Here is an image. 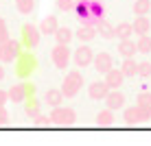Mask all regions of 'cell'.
Returning <instances> with one entry per match:
<instances>
[{
  "mask_svg": "<svg viewBox=\"0 0 151 146\" xmlns=\"http://www.w3.org/2000/svg\"><path fill=\"white\" fill-rule=\"evenodd\" d=\"M50 122L55 124V127H72V124L77 122V113L75 109L70 107H53V111H50Z\"/></svg>",
  "mask_w": 151,
  "mask_h": 146,
  "instance_id": "cell-1",
  "label": "cell"
},
{
  "mask_svg": "<svg viewBox=\"0 0 151 146\" xmlns=\"http://www.w3.org/2000/svg\"><path fill=\"white\" fill-rule=\"evenodd\" d=\"M81 85H83L81 72H79V70H72V72H68V74H66V79L61 81V92H64L66 98H75L77 94H79Z\"/></svg>",
  "mask_w": 151,
  "mask_h": 146,
  "instance_id": "cell-2",
  "label": "cell"
},
{
  "mask_svg": "<svg viewBox=\"0 0 151 146\" xmlns=\"http://www.w3.org/2000/svg\"><path fill=\"white\" fill-rule=\"evenodd\" d=\"M22 55V44L18 39H7L0 44V63H13Z\"/></svg>",
  "mask_w": 151,
  "mask_h": 146,
  "instance_id": "cell-3",
  "label": "cell"
},
{
  "mask_svg": "<svg viewBox=\"0 0 151 146\" xmlns=\"http://www.w3.org/2000/svg\"><path fill=\"white\" fill-rule=\"evenodd\" d=\"M29 96H33V85L29 83H15L9 90V103H24Z\"/></svg>",
  "mask_w": 151,
  "mask_h": 146,
  "instance_id": "cell-4",
  "label": "cell"
},
{
  "mask_svg": "<svg viewBox=\"0 0 151 146\" xmlns=\"http://www.w3.org/2000/svg\"><path fill=\"white\" fill-rule=\"evenodd\" d=\"M40 37H42L40 26H33V24H24L22 26V41H24L27 48H37L40 46Z\"/></svg>",
  "mask_w": 151,
  "mask_h": 146,
  "instance_id": "cell-5",
  "label": "cell"
},
{
  "mask_svg": "<svg viewBox=\"0 0 151 146\" xmlns=\"http://www.w3.org/2000/svg\"><path fill=\"white\" fill-rule=\"evenodd\" d=\"M50 57H53V63H55V68L64 70V68L68 66V61H70V50H68V44H57L55 48H53V53H50Z\"/></svg>",
  "mask_w": 151,
  "mask_h": 146,
  "instance_id": "cell-6",
  "label": "cell"
},
{
  "mask_svg": "<svg viewBox=\"0 0 151 146\" xmlns=\"http://www.w3.org/2000/svg\"><path fill=\"white\" fill-rule=\"evenodd\" d=\"M35 66H37V59L31 53H22L18 57V76H29L35 70Z\"/></svg>",
  "mask_w": 151,
  "mask_h": 146,
  "instance_id": "cell-7",
  "label": "cell"
},
{
  "mask_svg": "<svg viewBox=\"0 0 151 146\" xmlns=\"http://www.w3.org/2000/svg\"><path fill=\"white\" fill-rule=\"evenodd\" d=\"M112 87L107 85L105 81H96V83H90V87H88V94H90L92 100H105L107 94H110Z\"/></svg>",
  "mask_w": 151,
  "mask_h": 146,
  "instance_id": "cell-8",
  "label": "cell"
},
{
  "mask_svg": "<svg viewBox=\"0 0 151 146\" xmlns=\"http://www.w3.org/2000/svg\"><path fill=\"white\" fill-rule=\"evenodd\" d=\"M112 66H114V59H112L110 53H99V55H94V68H96V72L107 74V72L112 70Z\"/></svg>",
  "mask_w": 151,
  "mask_h": 146,
  "instance_id": "cell-9",
  "label": "cell"
},
{
  "mask_svg": "<svg viewBox=\"0 0 151 146\" xmlns=\"http://www.w3.org/2000/svg\"><path fill=\"white\" fill-rule=\"evenodd\" d=\"M75 63L79 66V68H86V66L94 63V53H92V48H88V46L77 48V53H75Z\"/></svg>",
  "mask_w": 151,
  "mask_h": 146,
  "instance_id": "cell-10",
  "label": "cell"
},
{
  "mask_svg": "<svg viewBox=\"0 0 151 146\" xmlns=\"http://www.w3.org/2000/svg\"><path fill=\"white\" fill-rule=\"evenodd\" d=\"M123 81H125V74H123V70H116V68H112V70L105 74V83L112 87V90H118V87L123 85Z\"/></svg>",
  "mask_w": 151,
  "mask_h": 146,
  "instance_id": "cell-11",
  "label": "cell"
},
{
  "mask_svg": "<svg viewBox=\"0 0 151 146\" xmlns=\"http://www.w3.org/2000/svg\"><path fill=\"white\" fill-rule=\"evenodd\" d=\"M105 103H107V107H110L112 111H114V109H123V107H125V96H123L118 90H110Z\"/></svg>",
  "mask_w": 151,
  "mask_h": 146,
  "instance_id": "cell-12",
  "label": "cell"
},
{
  "mask_svg": "<svg viewBox=\"0 0 151 146\" xmlns=\"http://www.w3.org/2000/svg\"><path fill=\"white\" fill-rule=\"evenodd\" d=\"M64 92L61 90H46V94H44V103L46 105H50V107H59L61 103H64Z\"/></svg>",
  "mask_w": 151,
  "mask_h": 146,
  "instance_id": "cell-13",
  "label": "cell"
},
{
  "mask_svg": "<svg viewBox=\"0 0 151 146\" xmlns=\"http://www.w3.org/2000/svg\"><path fill=\"white\" fill-rule=\"evenodd\" d=\"M57 28H59V22H57L55 15H48V18H44V20L40 22V31H42L44 35H55Z\"/></svg>",
  "mask_w": 151,
  "mask_h": 146,
  "instance_id": "cell-14",
  "label": "cell"
},
{
  "mask_svg": "<svg viewBox=\"0 0 151 146\" xmlns=\"http://www.w3.org/2000/svg\"><path fill=\"white\" fill-rule=\"evenodd\" d=\"M123 118H125V122L129 124V127H134V124H140V122H145L142 116H140V107H127L125 109V113H123Z\"/></svg>",
  "mask_w": 151,
  "mask_h": 146,
  "instance_id": "cell-15",
  "label": "cell"
},
{
  "mask_svg": "<svg viewBox=\"0 0 151 146\" xmlns=\"http://www.w3.org/2000/svg\"><path fill=\"white\" fill-rule=\"evenodd\" d=\"M75 35H77L81 41H90V39H94L96 35H99V28H96V26H88V24H81V26L77 28Z\"/></svg>",
  "mask_w": 151,
  "mask_h": 146,
  "instance_id": "cell-16",
  "label": "cell"
},
{
  "mask_svg": "<svg viewBox=\"0 0 151 146\" xmlns=\"http://www.w3.org/2000/svg\"><path fill=\"white\" fill-rule=\"evenodd\" d=\"M136 50H138V44L132 39H121V44H118V53L123 57H134Z\"/></svg>",
  "mask_w": 151,
  "mask_h": 146,
  "instance_id": "cell-17",
  "label": "cell"
},
{
  "mask_svg": "<svg viewBox=\"0 0 151 146\" xmlns=\"http://www.w3.org/2000/svg\"><path fill=\"white\" fill-rule=\"evenodd\" d=\"M96 124H99V127H103V129H107V127H112V124H114V113H112L110 107H107L105 111H99Z\"/></svg>",
  "mask_w": 151,
  "mask_h": 146,
  "instance_id": "cell-18",
  "label": "cell"
},
{
  "mask_svg": "<svg viewBox=\"0 0 151 146\" xmlns=\"http://www.w3.org/2000/svg\"><path fill=\"white\" fill-rule=\"evenodd\" d=\"M149 28H151L149 18H147V15H138L136 22H134V33H138V35H147V31H149Z\"/></svg>",
  "mask_w": 151,
  "mask_h": 146,
  "instance_id": "cell-19",
  "label": "cell"
},
{
  "mask_svg": "<svg viewBox=\"0 0 151 146\" xmlns=\"http://www.w3.org/2000/svg\"><path fill=\"white\" fill-rule=\"evenodd\" d=\"M99 33H101V37L103 39H112V37H116V26H112L107 20H101V24H99Z\"/></svg>",
  "mask_w": 151,
  "mask_h": 146,
  "instance_id": "cell-20",
  "label": "cell"
},
{
  "mask_svg": "<svg viewBox=\"0 0 151 146\" xmlns=\"http://www.w3.org/2000/svg\"><path fill=\"white\" fill-rule=\"evenodd\" d=\"M24 103H27V105H24V111H27V116H29V118H35V116L40 113L42 103L37 100V98H33V96H31V98H27Z\"/></svg>",
  "mask_w": 151,
  "mask_h": 146,
  "instance_id": "cell-21",
  "label": "cell"
},
{
  "mask_svg": "<svg viewBox=\"0 0 151 146\" xmlns=\"http://www.w3.org/2000/svg\"><path fill=\"white\" fill-rule=\"evenodd\" d=\"M121 70H123V74H125V76H136V74H138V63L132 59V57H125Z\"/></svg>",
  "mask_w": 151,
  "mask_h": 146,
  "instance_id": "cell-22",
  "label": "cell"
},
{
  "mask_svg": "<svg viewBox=\"0 0 151 146\" xmlns=\"http://www.w3.org/2000/svg\"><path fill=\"white\" fill-rule=\"evenodd\" d=\"M132 33H134V24H129V22H121L116 26V37L118 39H129Z\"/></svg>",
  "mask_w": 151,
  "mask_h": 146,
  "instance_id": "cell-23",
  "label": "cell"
},
{
  "mask_svg": "<svg viewBox=\"0 0 151 146\" xmlns=\"http://www.w3.org/2000/svg\"><path fill=\"white\" fill-rule=\"evenodd\" d=\"M72 31L68 28V26H59L57 28V33H55V39H57V44H68V41L72 39Z\"/></svg>",
  "mask_w": 151,
  "mask_h": 146,
  "instance_id": "cell-24",
  "label": "cell"
},
{
  "mask_svg": "<svg viewBox=\"0 0 151 146\" xmlns=\"http://www.w3.org/2000/svg\"><path fill=\"white\" fill-rule=\"evenodd\" d=\"M90 11H92V18H94V20H103L105 7H103L101 0H90Z\"/></svg>",
  "mask_w": 151,
  "mask_h": 146,
  "instance_id": "cell-25",
  "label": "cell"
},
{
  "mask_svg": "<svg viewBox=\"0 0 151 146\" xmlns=\"http://www.w3.org/2000/svg\"><path fill=\"white\" fill-rule=\"evenodd\" d=\"M15 7H18V11L22 15H29L35 9V0H15Z\"/></svg>",
  "mask_w": 151,
  "mask_h": 146,
  "instance_id": "cell-26",
  "label": "cell"
},
{
  "mask_svg": "<svg viewBox=\"0 0 151 146\" xmlns=\"http://www.w3.org/2000/svg\"><path fill=\"white\" fill-rule=\"evenodd\" d=\"M149 11H151V0H136V4H134V13L147 15Z\"/></svg>",
  "mask_w": 151,
  "mask_h": 146,
  "instance_id": "cell-27",
  "label": "cell"
},
{
  "mask_svg": "<svg viewBox=\"0 0 151 146\" xmlns=\"http://www.w3.org/2000/svg\"><path fill=\"white\" fill-rule=\"evenodd\" d=\"M75 7H77V0H57V9H59L61 13L75 11Z\"/></svg>",
  "mask_w": 151,
  "mask_h": 146,
  "instance_id": "cell-28",
  "label": "cell"
},
{
  "mask_svg": "<svg viewBox=\"0 0 151 146\" xmlns=\"http://www.w3.org/2000/svg\"><path fill=\"white\" fill-rule=\"evenodd\" d=\"M138 50L140 53H151V37L149 35H140V39H138Z\"/></svg>",
  "mask_w": 151,
  "mask_h": 146,
  "instance_id": "cell-29",
  "label": "cell"
},
{
  "mask_svg": "<svg viewBox=\"0 0 151 146\" xmlns=\"http://www.w3.org/2000/svg\"><path fill=\"white\" fill-rule=\"evenodd\" d=\"M33 120V127H37V129H44V127H48V124H53L50 122V116H42V113H37L35 118H31Z\"/></svg>",
  "mask_w": 151,
  "mask_h": 146,
  "instance_id": "cell-30",
  "label": "cell"
},
{
  "mask_svg": "<svg viewBox=\"0 0 151 146\" xmlns=\"http://www.w3.org/2000/svg\"><path fill=\"white\" fill-rule=\"evenodd\" d=\"M136 100H138L136 105H142V107H151V92H140Z\"/></svg>",
  "mask_w": 151,
  "mask_h": 146,
  "instance_id": "cell-31",
  "label": "cell"
},
{
  "mask_svg": "<svg viewBox=\"0 0 151 146\" xmlns=\"http://www.w3.org/2000/svg\"><path fill=\"white\" fill-rule=\"evenodd\" d=\"M138 76H142V79L151 76V63H149V61H142V63H138Z\"/></svg>",
  "mask_w": 151,
  "mask_h": 146,
  "instance_id": "cell-32",
  "label": "cell"
},
{
  "mask_svg": "<svg viewBox=\"0 0 151 146\" xmlns=\"http://www.w3.org/2000/svg\"><path fill=\"white\" fill-rule=\"evenodd\" d=\"M9 37V31H7V22H4V18H0V44H4Z\"/></svg>",
  "mask_w": 151,
  "mask_h": 146,
  "instance_id": "cell-33",
  "label": "cell"
},
{
  "mask_svg": "<svg viewBox=\"0 0 151 146\" xmlns=\"http://www.w3.org/2000/svg\"><path fill=\"white\" fill-rule=\"evenodd\" d=\"M140 107V116H142V120L147 122V120H151V107H142V105H138Z\"/></svg>",
  "mask_w": 151,
  "mask_h": 146,
  "instance_id": "cell-34",
  "label": "cell"
},
{
  "mask_svg": "<svg viewBox=\"0 0 151 146\" xmlns=\"http://www.w3.org/2000/svg\"><path fill=\"white\" fill-rule=\"evenodd\" d=\"M7 122H9V113H7V109H4V107H0V127L7 124Z\"/></svg>",
  "mask_w": 151,
  "mask_h": 146,
  "instance_id": "cell-35",
  "label": "cell"
},
{
  "mask_svg": "<svg viewBox=\"0 0 151 146\" xmlns=\"http://www.w3.org/2000/svg\"><path fill=\"white\" fill-rule=\"evenodd\" d=\"M4 103H9V92L0 90V107H4Z\"/></svg>",
  "mask_w": 151,
  "mask_h": 146,
  "instance_id": "cell-36",
  "label": "cell"
},
{
  "mask_svg": "<svg viewBox=\"0 0 151 146\" xmlns=\"http://www.w3.org/2000/svg\"><path fill=\"white\" fill-rule=\"evenodd\" d=\"M2 79H4V68L0 66V81H2Z\"/></svg>",
  "mask_w": 151,
  "mask_h": 146,
  "instance_id": "cell-37",
  "label": "cell"
}]
</instances>
